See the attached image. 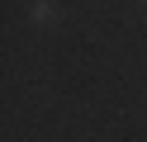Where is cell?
I'll return each mask as SVG.
<instances>
[{
    "label": "cell",
    "mask_w": 147,
    "mask_h": 142,
    "mask_svg": "<svg viewBox=\"0 0 147 142\" xmlns=\"http://www.w3.org/2000/svg\"><path fill=\"white\" fill-rule=\"evenodd\" d=\"M62 14H67V9H62L57 0H29V24H33V28H52V24H62Z\"/></svg>",
    "instance_id": "6da1fadb"
},
{
    "label": "cell",
    "mask_w": 147,
    "mask_h": 142,
    "mask_svg": "<svg viewBox=\"0 0 147 142\" xmlns=\"http://www.w3.org/2000/svg\"><path fill=\"white\" fill-rule=\"evenodd\" d=\"M142 5H147V0H142Z\"/></svg>",
    "instance_id": "7a4b0ae2"
}]
</instances>
